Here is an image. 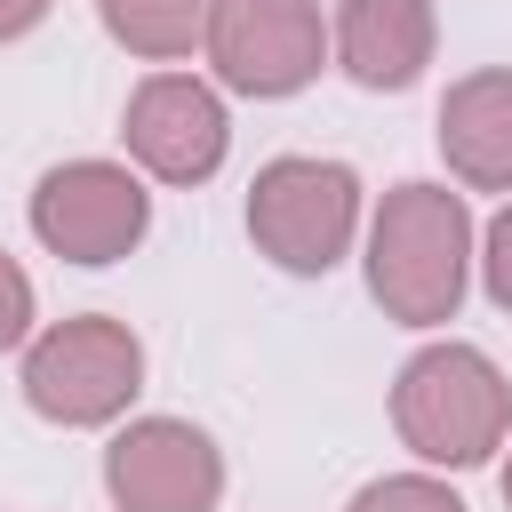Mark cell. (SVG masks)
<instances>
[{
	"instance_id": "1",
	"label": "cell",
	"mask_w": 512,
	"mask_h": 512,
	"mask_svg": "<svg viewBox=\"0 0 512 512\" xmlns=\"http://www.w3.org/2000/svg\"><path fill=\"white\" fill-rule=\"evenodd\" d=\"M464 256H472V216L448 184H400L376 208L368 232V288L392 320L432 328L456 320L464 304Z\"/></svg>"
},
{
	"instance_id": "2",
	"label": "cell",
	"mask_w": 512,
	"mask_h": 512,
	"mask_svg": "<svg viewBox=\"0 0 512 512\" xmlns=\"http://www.w3.org/2000/svg\"><path fill=\"white\" fill-rule=\"evenodd\" d=\"M392 424L424 464H480L512 424V384L472 344H432L392 384Z\"/></svg>"
},
{
	"instance_id": "3",
	"label": "cell",
	"mask_w": 512,
	"mask_h": 512,
	"mask_svg": "<svg viewBox=\"0 0 512 512\" xmlns=\"http://www.w3.org/2000/svg\"><path fill=\"white\" fill-rule=\"evenodd\" d=\"M360 224V184L344 160H272L248 184V232L280 272H328Z\"/></svg>"
},
{
	"instance_id": "4",
	"label": "cell",
	"mask_w": 512,
	"mask_h": 512,
	"mask_svg": "<svg viewBox=\"0 0 512 512\" xmlns=\"http://www.w3.org/2000/svg\"><path fill=\"white\" fill-rule=\"evenodd\" d=\"M144 384V344L120 320H64L24 352V400L48 424H104Z\"/></svg>"
},
{
	"instance_id": "5",
	"label": "cell",
	"mask_w": 512,
	"mask_h": 512,
	"mask_svg": "<svg viewBox=\"0 0 512 512\" xmlns=\"http://www.w3.org/2000/svg\"><path fill=\"white\" fill-rule=\"evenodd\" d=\"M144 224H152V200H144V184H136L128 168H112V160L48 168L40 192H32V232H40L56 256H72V264H112V256H128V248L144 240Z\"/></svg>"
},
{
	"instance_id": "6",
	"label": "cell",
	"mask_w": 512,
	"mask_h": 512,
	"mask_svg": "<svg viewBox=\"0 0 512 512\" xmlns=\"http://www.w3.org/2000/svg\"><path fill=\"white\" fill-rule=\"evenodd\" d=\"M104 488L120 512H208L224 496V456L184 416H144L104 448Z\"/></svg>"
},
{
	"instance_id": "7",
	"label": "cell",
	"mask_w": 512,
	"mask_h": 512,
	"mask_svg": "<svg viewBox=\"0 0 512 512\" xmlns=\"http://www.w3.org/2000/svg\"><path fill=\"white\" fill-rule=\"evenodd\" d=\"M208 56L240 96H296L320 72V8L312 0H224L208 24Z\"/></svg>"
},
{
	"instance_id": "8",
	"label": "cell",
	"mask_w": 512,
	"mask_h": 512,
	"mask_svg": "<svg viewBox=\"0 0 512 512\" xmlns=\"http://www.w3.org/2000/svg\"><path fill=\"white\" fill-rule=\"evenodd\" d=\"M224 104L184 80V72H160L128 96V152L160 176V184H208L216 160H224Z\"/></svg>"
},
{
	"instance_id": "9",
	"label": "cell",
	"mask_w": 512,
	"mask_h": 512,
	"mask_svg": "<svg viewBox=\"0 0 512 512\" xmlns=\"http://www.w3.org/2000/svg\"><path fill=\"white\" fill-rule=\"evenodd\" d=\"M336 56L360 88H408L432 64V0H352L336 24Z\"/></svg>"
},
{
	"instance_id": "10",
	"label": "cell",
	"mask_w": 512,
	"mask_h": 512,
	"mask_svg": "<svg viewBox=\"0 0 512 512\" xmlns=\"http://www.w3.org/2000/svg\"><path fill=\"white\" fill-rule=\"evenodd\" d=\"M440 152L464 184L512 192V72H472L440 104Z\"/></svg>"
},
{
	"instance_id": "11",
	"label": "cell",
	"mask_w": 512,
	"mask_h": 512,
	"mask_svg": "<svg viewBox=\"0 0 512 512\" xmlns=\"http://www.w3.org/2000/svg\"><path fill=\"white\" fill-rule=\"evenodd\" d=\"M224 0H104V32L136 56H192Z\"/></svg>"
},
{
	"instance_id": "12",
	"label": "cell",
	"mask_w": 512,
	"mask_h": 512,
	"mask_svg": "<svg viewBox=\"0 0 512 512\" xmlns=\"http://www.w3.org/2000/svg\"><path fill=\"white\" fill-rule=\"evenodd\" d=\"M352 512H464V496H448V488H440V480H424V472H392V480L360 488V496H352Z\"/></svg>"
},
{
	"instance_id": "13",
	"label": "cell",
	"mask_w": 512,
	"mask_h": 512,
	"mask_svg": "<svg viewBox=\"0 0 512 512\" xmlns=\"http://www.w3.org/2000/svg\"><path fill=\"white\" fill-rule=\"evenodd\" d=\"M24 328H32V280L0 256V352H8V344H24Z\"/></svg>"
},
{
	"instance_id": "14",
	"label": "cell",
	"mask_w": 512,
	"mask_h": 512,
	"mask_svg": "<svg viewBox=\"0 0 512 512\" xmlns=\"http://www.w3.org/2000/svg\"><path fill=\"white\" fill-rule=\"evenodd\" d=\"M480 272H488V296L512 312V208L488 224V256H480Z\"/></svg>"
},
{
	"instance_id": "15",
	"label": "cell",
	"mask_w": 512,
	"mask_h": 512,
	"mask_svg": "<svg viewBox=\"0 0 512 512\" xmlns=\"http://www.w3.org/2000/svg\"><path fill=\"white\" fill-rule=\"evenodd\" d=\"M48 16V0H0V40H16V32H32Z\"/></svg>"
},
{
	"instance_id": "16",
	"label": "cell",
	"mask_w": 512,
	"mask_h": 512,
	"mask_svg": "<svg viewBox=\"0 0 512 512\" xmlns=\"http://www.w3.org/2000/svg\"><path fill=\"white\" fill-rule=\"evenodd\" d=\"M504 504H512V464H504Z\"/></svg>"
}]
</instances>
